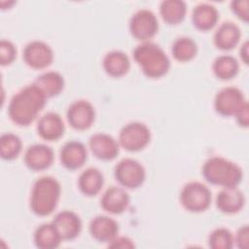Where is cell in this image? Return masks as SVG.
Instances as JSON below:
<instances>
[{
    "instance_id": "cell-1",
    "label": "cell",
    "mask_w": 249,
    "mask_h": 249,
    "mask_svg": "<svg viewBox=\"0 0 249 249\" xmlns=\"http://www.w3.org/2000/svg\"><path fill=\"white\" fill-rule=\"evenodd\" d=\"M47 97L33 83L19 89L10 100L8 115L20 126L29 125L46 105Z\"/></svg>"
},
{
    "instance_id": "cell-2",
    "label": "cell",
    "mask_w": 249,
    "mask_h": 249,
    "mask_svg": "<svg viewBox=\"0 0 249 249\" xmlns=\"http://www.w3.org/2000/svg\"><path fill=\"white\" fill-rule=\"evenodd\" d=\"M61 187L59 182L52 176L38 178L31 189L29 205L31 211L38 216L52 214L60 198Z\"/></svg>"
},
{
    "instance_id": "cell-3",
    "label": "cell",
    "mask_w": 249,
    "mask_h": 249,
    "mask_svg": "<svg viewBox=\"0 0 249 249\" xmlns=\"http://www.w3.org/2000/svg\"><path fill=\"white\" fill-rule=\"evenodd\" d=\"M133 59L149 78L164 76L170 67V60L164 51L157 44L142 42L133 50Z\"/></svg>"
},
{
    "instance_id": "cell-4",
    "label": "cell",
    "mask_w": 249,
    "mask_h": 249,
    "mask_svg": "<svg viewBox=\"0 0 249 249\" xmlns=\"http://www.w3.org/2000/svg\"><path fill=\"white\" fill-rule=\"evenodd\" d=\"M202 175L212 185L223 188L237 187L242 180V169L231 160L214 156L203 163Z\"/></svg>"
},
{
    "instance_id": "cell-5",
    "label": "cell",
    "mask_w": 249,
    "mask_h": 249,
    "mask_svg": "<svg viewBox=\"0 0 249 249\" xmlns=\"http://www.w3.org/2000/svg\"><path fill=\"white\" fill-rule=\"evenodd\" d=\"M211 191L200 182L187 183L180 192V202L190 212L205 211L211 203Z\"/></svg>"
},
{
    "instance_id": "cell-6",
    "label": "cell",
    "mask_w": 249,
    "mask_h": 249,
    "mask_svg": "<svg viewBox=\"0 0 249 249\" xmlns=\"http://www.w3.org/2000/svg\"><path fill=\"white\" fill-rule=\"evenodd\" d=\"M151 140L149 127L140 122H132L122 127L118 142L121 147L128 152L143 150Z\"/></svg>"
},
{
    "instance_id": "cell-7",
    "label": "cell",
    "mask_w": 249,
    "mask_h": 249,
    "mask_svg": "<svg viewBox=\"0 0 249 249\" xmlns=\"http://www.w3.org/2000/svg\"><path fill=\"white\" fill-rule=\"evenodd\" d=\"M114 175L119 184L127 189L140 187L146 178L144 166L136 160L125 158L121 160L114 169Z\"/></svg>"
},
{
    "instance_id": "cell-8",
    "label": "cell",
    "mask_w": 249,
    "mask_h": 249,
    "mask_svg": "<svg viewBox=\"0 0 249 249\" xmlns=\"http://www.w3.org/2000/svg\"><path fill=\"white\" fill-rule=\"evenodd\" d=\"M130 34L137 40L148 42L159 30V21L156 15L148 10L141 9L135 12L129 20Z\"/></svg>"
},
{
    "instance_id": "cell-9",
    "label": "cell",
    "mask_w": 249,
    "mask_h": 249,
    "mask_svg": "<svg viewBox=\"0 0 249 249\" xmlns=\"http://www.w3.org/2000/svg\"><path fill=\"white\" fill-rule=\"evenodd\" d=\"M247 102L243 92L236 87L221 89L215 95L214 108L222 116H234Z\"/></svg>"
},
{
    "instance_id": "cell-10",
    "label": "cell",
    "mask_w": 249,
    "mask_h": 249,
    "mask_svg": "<svg viewBox=\"0 0 249 249\" xmlns=\"http://www.w3.org/2000/svg\"><path fill=\"white\" fill-rule=\"evenodd\" d=\"M22 58L26 65L33 69H44L50 66L53 60V52L45 42L34 40L23 49Z\"/></svg>"
},
{
    "instance_id": "cell-11",
    "label": "cell",
    "mask_w": 249,
    "mask_h": 249,
    "mask_svg": "<svg viewBox=\"0 0 249 249\" xmlns=\"http://www.w3.org/2000/svg\"><path fill=\"white\" fill-rule=\"evenodd\" d=\"M69 124L78 130H85L91 126L95 119V111L92 104L84 99L72 102L66 113Z\"/></svg>"
},
{
    "instance_id": "cell-12",
    "label": "cell",
    "mask_w": 249,
    "mask_h": 249,
    "mask_svg": "<svg viewBox=\"0 0 249 249\" xmlns=\"http://www.w3.org/2000/svg\"><path fill=\"white\" fill-rule=\"evenodd\" d=\"M89 147L95 158L111 160L118 156L121 146L113 136L104 132H97L90 136Z\"/></svg>"
},
{
    "instance_id": "cell-13",
    "label": "cell",
    "mask_w": 249,
    "mask_h": 249,
    "mask_svg": "<svg viewBox=\"0 0 249 249\" xmlns=\"http://www.w3.org/2000/svg\"><path fill=\"white\" fill-rule=\"evenodd\" d=\"M62 240L76 238L82 231V221L73 211L62 210L56 213L52 221Z\"/></svg>"
},
{
    "instance_id": "cell-14",
    "label": "cell",
    "mask_w": 249,
    "mask_h": 249,
    "mask_svg": "<svg viewBox=\"0 0 249 249\" xmlns=\"http://www.w3.org/2000/svg\"><path fill=\"white\" fill-rule=\"evenodd\" d=\"M54 159L53 151L45 144H34L27 148L23 160L25 165L34 171H41L49 168Z\"/></svg>"
},
{
    "instance_id": "cell-15",
    "label": "cell",
    "mask_w": 249,
    "mask_h": 249,
    "mask_svg": "<svg viewBox=\"0 0 249 249\" xmlns=\"http://www.w3.org/2000/svg\"><path fill=\"white\" fill-rule=\"evenodd\" d=\"M90 235L102 243H109L119 233V225L117 221L106 215H98L89 223Z\"/></svg>"
},
{
    "instance_id": "cell-16",
    "label": "cell",
    "mask_w": 249,
    "mask_h": 249,
    "mask_svg": "<svg viewBox=\"0 0 249 249\" xmlns=\"http://www.w3.org/2000/svg\"><path fill=\"white\" fill-rule=\"evenodd\" d=\"M65 130L62 118L55 112H48L40 117L37 123V131L41 138L47 141L59 139Z\"/></svg>"
},
{
    "instance_id": "cell-17",
    "label": "cell",
    "mask_w": 249,
    "mask_h": 249,
    "mask_svg": "<svg viewBox=\"0 0 249 249\" xmlns=\"http://www.w3.org/2000/svg\"><path fill=\"white\" fill-rule=\"evenodd\" d=\"M88 158L86 146L77 140L66 142L60 150L61 164L70 169L75 170L84 165Z\"/></svg>"
},
{
    "instance_id": "cell-18",
    "label": "cell",
    "mask_w": 249,
    "mask_h": 249,
    "mask_svg": "<svg viewBox=\"0 0 249 249\" xmlns=\"http://www.w3.org/2000/svg\"><path fill=\"white\" fill-rule=\"evenodd\" d=\"M129 204V196L123 187L111 186L102 195L101 207L108 213L121 214Z\"/></svg>"
},
{
    "instance_id": "cell-19",
    "label": "cell",
    "mask_w": 249,
    "mask_h": 249,
    "mask_svg": "<svg viewBox=\"0 0 249 249\" xmlns=\"http://www.w3.org/2000/svg\"><path fill=\"white\" fill-rule=\"evenodd\" d=\"M245 204V196L237 187L223 188L216 196L217 208L226 214L240 211Z\"/></svg>"
},
{
    "instance_id": "cell-20",
    "label": "cell",
    "mask_w": 249,
    "mask_h": 249,
    "mask_svg": "<svg viewBox=\"0 0 249 249\" xmlns=\"http://www.w3.org/2000/svg\"><path fill=\"white\" fill-rule=\"evenodd\" d=\"M240 37L241 32L239 27L231 21H225L216 29L213 41L217 49L230 51L239 43Z\"/></svg>"
},
{
    "instance_id": "cell-21",
    "label": "cell",
    "mask_w": 249,
    "mask_h": 249,
    "mask_svg": "<svg viewBox=\"0 0 249 249\" xmlns=\"http://www.w3.org/2000/svg\"><path fill=\"white\" fill-rule=\"evenodd\" d=\"M219 19V12L209 3H200L196 5L192 13V21L196 28L201 31L212 29Z\"/></svg>"
},
{
    "instance_id": "cell-22",
    "label": "cell",
    "mask_w": 249,
    "mask_h": 249,
    "mask_svg": "<svg viewBox=\"0 0 249 249\" xmlns=\"http://www.w3.org/2000/svg\"><path fill=\"white\" fill-rule=\"evenodd\" d=\"M102 66L108 75L119 78L128 72L130 59L128 55L122 51H111L104 55Z\"/></svg>"
},
{
    "instance_id": "cell-23",
    "label": "cell",
    "mask_w": 249,
    "mask_h": 249,
    "mask_svg": "<svg viewBox=\"0 0 249 249\" xmlns=\"http://www.w3.org/2000/svg\"><path fill=\"white\" fill-rule=\"evenodd\" d=\"M103 184V174L95 167H89L85 169L78 179V187L80 191L89 196L97 195L101 191Z\"/></svg>"
},
{
    "instance_id": "cell-24",
    "label": "cell",
    "mask_w": 249,
    "mask_h": 249,
    "mask_svg": "<svg viewBox=\"0 0 249 249\" xmlns=\"http://www.w3.org/2000/svg\"><path fill=\"white\" fill-rule=\"evenodd\" d=\"M33 240L35 246L40 249L57 248L62 241L52 222L40 225L34 231Z\"/></svg>"
},
{
    "instance_id": "cell-25",
    "label": "cell",
    "mask_w": 249,
    "mask_h": 249,
    "mask_svg": "<svg viewBox=\"0 0 249 249\" xmlns=\"http://www.w3.org/2000/svg\"><path fill=\"white\" fill-rule=\"evenodd\" d=\"M47 98L59 94L64 88V78L56 71H47L33 82Z\"/></svg>"
},
{
    "instance_id": "cell-26",
    "label": "cell",
    "mask_w": 249,
    "mask_h": 249,
    "mask_svg": "<svg viewBox=\"0 0 249 249\" xmlns=\"http://www.w3.org/2000/svg\"><path fill=\"white\" fill-rule=\"evenodd\" d=\"M187 6L181 0H164L160 4V14L168 24L180 23L186 16Z\"/></svg>"
},
{
    "instance_id": "cell-27",
    "label": "cell",
    "mask_w": 249,
    "mask_h": 249,
    "mask_svg": "<svg viewBox=\"0 0 249 249\" xmlns=\"http://www.w3.org/2000/svg\"><path fill=\"white\" fill-rule=\"evenodd\" d=\"M214 75L223 81L234 78L239 70V64L235 57L230 54H222L215 58L212 64Z\"/></svg>"
},
{
    "instance_id": "cell-28",
    "label": "cell",
    "mask_w": 249,
    "mask_h": 249,
    "mask_svg": "<svg viewBox=\"0 0 249 249\" xmlns=\"http://www.w3.org/2000/svg\"><path fill=\"white\" fill-rule=\"evenodd\" d=\"M197 53L196 43L190 37H178L172 44L171 53L172 56L181 62L192 60Z\"/></svg>"
},
{
    "instance_id": "cell-29",
    "label": "cell",
    "mask_w": 249,
    "mask_h": 249,
    "mask_svg": "<svg viewBox=\"0 0 249 249\" xmlns=\"http://www.w3.org/2000/svg\"><path fill=\"white\" fill-rule=\"evenodd\" d=\"M22 149L21 139L15 133H3L0 137V156L3 160H11L20 154Z\"/></svg>"
},
{
    "instance_id": "cell-30",
    "label": "cell",
    "mask_w": 249,
    "mask_h": 249,
    "mask_svg": "<svg viewBox=\"0 0 249 249\" xmlns=\"http://www.w3.org/2000/svg\"><path fill=\"white\" fill-rule=\"evenodd\" d=\"M234 243L233 234L226 228H217L208 237L209 247L212 249H230Z\"/></svg>"
},
{
    "instance_id": "cell-31",
    "label": "cell",
    "mask_w": 249,
    "mask_h": 249,
    "mask_svg": "<svg viewBox=\"0 0 249 249\" xmlns=\"http://www.w3.org/2000/svg\"><path fill=\"white\" fill-rule=\"evenodd\" d=\"M17 57L16 46L7 39L0 41V63L2 66L11 64Z\"/></svg>"
},
{
    "instance_id": "cell-32",
    "label": "cell",
    "mask_w": 249,
    "mask_h": 249,
    "mask_svg": "<svg viewBox=\"0 0 249 249\" xmlns=\"http://www.w3.org/2000/svg\"><path fill=\"white\" fill-rule=\"evenodd\" d=\"M231 11L236 15L237 18L247 22L249 18V8L248 0H235L231 3Z\"/></svg>"
},
{
    "instance_id": "cell-33",
    "label": "cell",
    "mask_w": 249,
    "mask_h": 249,
    "mask_svg": "<svg viewBox=\"0 0 249 249\" xmlns=\"http://www.w3.org/2000/svg\"><path fill=\"white\" fill-rule=\"evenodd\" d=\"M236 246L240 249H247L249 246V229L247 225L242 226L236 231L235 236H233Z\"/></svg>"
},
{
    "instance_id": "cell-34",
    "label": "cell",
    "mask_w": 249,
    "mask_h": 249,
    "mask_svg": "<svg viewBox=\"0 0 249 249\" xmlns=\"http://www.w3.org/2000/svg\"><path fill=\"white\" fill-rule=\"evenodd\" d=\"M108 247L110 248H134L133 241L127 236H120L117 235L113 240L108 243Z\"/></svg>"
},
{
    "instance_id": "cell-35",
    "label": "cell",
    "mask_w": 249,
    "mask_h": 249,
    "mask_svg": "<svg viewBox=\"0 0 249 249\" xmlns=\"http://www.w3.org/2000/svg\"><path fill=\"white\" fill-rule=\"evenodd\" d=\"M236 118V121L240 126L247 127L249 124V107H248V102H246L234 115Z\"/></svg>"
},
{
    "instance_id": "cell-36",
    "label": "cell",
    "mask_w": 249,
    "mask_h": 249,
    "mask_svg": "<svg viewBox=\"0 0 249 249\" xmlns=\"http://www.w3.org/2000/svg\"><path fill=\"white\" fill-rule=\"evenodd\" d=\"M248 49H249V44H248V41H245L242 45H241V48H240V51H239V53H240V57L242 59V61L247 64L248 63V56H249V52H248Z\"/></svg>"
}]
</instances>
